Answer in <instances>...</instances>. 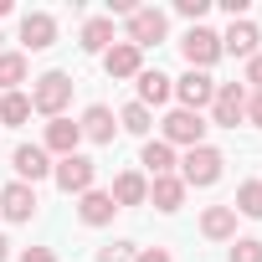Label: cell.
Segmentation results:
<instances>
[{"label":"cell","mask_w":262,"mask_h":262,"mask_svg":"<svg viewBox=\"0 0 262 262\" xmlns=\"http://www.w3.org/2000/svg\"><path fill=\"white\" fill-rule=\"evenodd\" d=\"M247 113V88L242 82H216V98H211V123L216 128H236Z\"/></svg>","instance_id":"cell-7"},{"label":"cell","mask_w":262,"mask_h":262,"mask_svg":"<svg viewBox=\"0 0 262 262\" xmlns=\"http://www.w3.org/2000/svg\"><path fill=\"white\" fill-rule=\"evenodd\" d=\"M201 236L206 242H236V211L231 206H206L201 211Z\"/></svg>","instance_id":"cell-21"},{"label":"cell","mask_w":262,"mask_h":262,"mask_svg":"<svg viewBox=\"0 0 262 262\" xmlns=\"http://www.w3.org/2000/svg\"><path fill=\"white\" fill-rule=\"evenodd\" d=\"M170 36V16L160 11V6H134V16H123V41L128 47H160Z\"/></svg>","instance_id":"cell-3"},{"label":"cell","mask_w":262,"mask_h":262,"mask_svg":"<svg viewBox=\"0 0 262 262\" xmlns=\"http://www.w3.org/2000/svg\"><path fill=\"white\" fill-rule=\"evenodd\" d=\"M31 118V98L26 93H0V123L6 128H21Z\"/></svg>","instance_id":"cell-26"},{"label":"cell","mask_w":262,"mask_h":262,"mask_svg":"<svg viewBox=\"0 0 262 262\" xmlns=\"http://www.w3.org/2000/svg\"><path fill=\"white\" fill-rule=\"evenodd\" d=\"M139 165H144V180H160V175H175V149L165 144V139H144V149H139Z\"/></svg>","instance_id":"cell-19"},{"label":"cell","mask_w":262,"mask_h":262,"mask_svg":"<svg viewBox=\"0 0 262 262\" xmlns=\"http://www.w3.org/2000/svg\"><path fill=\"white\" fill-rule=\"evenodd\" d=\"M26 72V52H0V93H21Z\"/></svg>","instance_id":"cell-24"},{"label":"cell","mask_w":262,"mask_h":262,"mask_svg":"<svg viewBox=\"0 0 262 262\" xmlns=\"http://www.w3.org/2000/svg\"><path fill=\"white\" fill-rule=\"evenodd\" d=\"M77 47H82V52H93V57H103V52L113 47V16H88V21H82Z\"/></svg>","instance_id":"cell-22"},{"label":"cell","mask_w":262,"mask_h":262,"mask_svg":"<svg viewBox=\"0 0 262 262\" xmlns=\"http://www.w3.org/2000/svg\"><path fill=\"white\" fill-rule=\"evenodd\" d=\"M77 128H82L88 144H113V134H118V113H113L108 103H93V108H82Z\"/></svg>","instance_id":"cell-10"},{"label":"cell","mask_w":262,"mask_h":262,"mask_svg":"<svg viewBox=\"0 0 262 262\" xmlns=\"http://www.w3.org/2000/svg\"><path fill=\"white\" fill-rule=\"evenodd\" d=\"M242 88H247V93H262V52L247 62V77H242Z\"/></svg>","instance_id":"cell-30"},{"label":"cell","mask_w":262,"mask_h":262,"mask_svg":"<svg viewBox=\"0 0 262 262\" xmlns=\"http://www.w3.org/2000/svg\"><path fill=\"white\" fill-rule=\"evenodd\" d=\"M221 170H226V155H221L216 144H195V149H185V160L175 165V175L185 180V190H206V185H216Z\"/></svg>","instance_id":"cell-2"},{"label":"cell","mask_w":262,"mask_h":262,"mask_svg":"<svg viewBox=\"0 0 262 262\" xmlns=\"http://www.w3.org/2000/svg\"><path fill=\"white\" fill-rule=\"evenodd\" d=\"M21 262H57V252H52V247H26Z\"/></svg>","instance_id":"cell-33"},{"label":"cell","mask_w":262,"mask_h":262,"mask_svg":"<svg viewBox=\"0 0 262 262\" xmlns=\"http://www.w3.org/2000/svg\"><path fill=\"white\" fill-rule=\"evenodd\" d=\"M242 123L262 128V93H247V113H242Z\"/></svg>","instance_id":"cell-31"},{"label":"cell","mask_w":262,"mask_h":262,"mask_svg":"<svg viewBox=\"0 0 262 262\" xmlns=\"http://www.w3.org/2000/svg\"><path fill=\"white\" fill-rule=\"evenodd\" d=\"M118 128H123V134H134V139H149L155 113H149L144 103H123V108H118Z\"/></svg>","instance_id":"cell-23"},{"label":"cell","mask_w":262,"mask_h":262,"mask_svg":"<svg viewBox=\"0 0 262 262\" xmlns=\"http://www.w3.org/2000/svg\"><path fill=\"white\" fill-rule=\"evenodd\" d=\"M175 98H180L185 113H201V108H211V98H216V77L185 67V77H175Z\"/></svg>","instance_id":"cell-8"},{"label":"cell","mask_w":262,"mask_h":262,"mask_svg":"<svg viewBox=\"0 0 262 262\" xmlns=\"http://www.w3.org/2000/svg\"><path fill=\"white\" fill-rule=\"evenodd\" d=\"M98 262H134V242H108V247H98Z\"/></svg>","instance_id":"cell-28"},{"label":"cell","mask_w":262,"mask_h":262,"mask_svg":"<svg viewBox=\"0 0 262 262\" xmlns=\"http://www.w3.org/2000/svg\"><path fill=\"white\" fill-rule=\"evenodd\" d=\"M257 41H262V31H257L252 21H231V26H226V36H221V57L231 52V57L252 62V57H257Z\"/></svg>","instance_id":"cell-16"},{"label":"cell","mask_w":262,"mask_h":262,"mask_svg":"<svg viewBox=\"0 0 262 262\" xmlns=\"http://www.w3.org/2000/svg\"><path fill=\"white\" fill-rule=\"evenodd\" d=\"M113 216H118V206H113V195H108V190H98V185H93L88 195H77V221H82V226H108Z\"/></svg>","instance_id":"cell-17"},{"label":"cell","mask_w":262,"mask_h":262,"mask_svg":"<svg viewBox=\"0 0 262 262\" xmlns=\"http://www.w3.org/2000/svg\"><path fill=\"white\" fill-rule=\"evenodd\" d=\"M103 72H108L113 82L139 77V72H144V52H139V47H128V41H113V47L103 52Z\"/></svg>","instance_id":"cell-13"},{"label":"cell","mask_w":262,"mask_h":262,"mask_svg":"<svg viewBox=\"0 0 262 262\" xmlns=\"http://www.w3.org/2000/svg\"><path fill=\"white\" fill-rule=\"evenodd\" d=\"M231 262H262V242L257 236H236L231 242Z\"/></svg>","instance_id":"cell-27"},{"label":"cell","mask_w":262,"mask_h":262,"mask_svg":"<svg viewBox=\"0 0 262 262\" xmlns=\"http://www.w3.org/2000/svg\"><path fill=\"white\" fill-rule=\"evenodd\" d=\"M77 144H82V128L72 118H47V134H41V149L47 155L67 160V155H77Z\"/></svg>","instance_id":"cell-12"},{"label":"cell","mask_w":262,"mask_h":262,"mask_svg":"<svg viewBox=\"0 0 262 262\" xmlns=\"http://www.w3.org/2000/svg\"><path fill=\"white\" fill-rule=\"evenodd\" d=\"M206 118L201 113H185V108H170L165 118H160V139L170 144V149H195V144H206Z\"/></svg>","instance_id":"cell-4"},{"label":"cell","mask_w":262,"mask_h":262,"mask_svg":"<svg viewBox=\"0 0 262 262\" xmlns=\"http://www.w3.org/2000/svg\"><path fill=\"white\" fill-rule=\"evenodd\" d=\"M11 170H16V180H21V185H36V180H47V175H52V155H47L41 144H16Z\"/></svg>","instance_id":"cell-9"},{"label":"cell","mask_w":262,"mask_h":262,"mask_svg":"<svg viewBox=\"0 0 262 262\" xmlns=\"http://www.w3.org/2000/svg\"><path fill=\"white\" fill-rule=\"evenodd\" d=\"M247 6H252V0H221V11H226L231 21H247Z\"/></svg>","instance_id":"cell-34"},{"label":"cell","mask_w":262,"mask_h":262,"mask_svg":"<svg viewBox=\"0 0 262 262\" xmlns=\"http://www.w3.org/2000/svg\"><path fill=\"white\" fill-rule=\"evenodd\" d=\"M108 195H113L118 211H123V206H149V180H144V170H123Z\"/></svg>","instance_id":"cell-18"},{"label":"cell","mask_w":262,"mask_h":262,"mask_svg":"<svg viewBox=\"0 0 262 262\" xmlns=\"http://www.w3.org/2000/svg\"><path fill=\"white\" fill-rule=\"evenodd\" d=\"M175 11H180L190 26H201V21H206V11H211V0H175Z\"/></svg>","instance_id":"cell-29"},{"label":"cell","mask_w":262,"mask_h":262,"mask_svg":"<svg viewBox=\"0 0 262 262\" xmlns=\"http://www.w3.org/2000/svg\"><path fill=\"white\" fill-rule=\"evenodd\" d=\"M21 41H26V52H47V47L57 41V16L26 11V16H21Z\"/></svg>","instance_id":"cell-14"},{"label":"cell","mask_w":262,"mask_h":262,"mask_svg":"<svg viewBox=\"0 0 262 262\" xmlns=\"http://www.w3.org/2000/svg\"><path fill=\"white\" fill-rule=\"evenodd\" d=\"M52 180H57V190H62V195H88V190H93V180H98V165L77 149V155H67V160H57V165H52Z\"/></svg>","instance_id":"cell-6"},{"label":"cell","mask_w":262,"mask_h":262,"mask_svg":"<svg viewBox=\"0 0 262 262\" xmlns=\"http://www.w3.org/2000/svg\"><path fill=\"white\" fill-rule=\"evenodd\" d=\"M36 185H21V180H11V185H0V216L6 221H31L36 216Z\"/></svg>","instance_id":"cell-11"},{"label":"cell","mask_w":262,"mask_h":262,"mask_svg":"<svg viewBox=\"0 0 262 262\" xmlns=\"http://www.w3.org/2000/svg\"><path fill=\"white\" fill-rule=\"evenodd\" d=\"M134 262H175V257H170V247H139Z\"/></svg>","instance_id":"cell-32"},{"label":"cell","mask_w":262,"mask_h":262,"mask_svg":"<svg viewBox=\"0 0 262 262\" xmlns=\"http://www.w3.org/2000/svg\"><path fill=\"white\" fill-rule=\"evenodd\" d=\"M0 16H11V0H0Z\"/></svg>","instance_id":"cell-36"},{"label":"cell","mask_w":262,"mask_h":262,"mask_svg":"<svg viewBox=\"0 0 262 262\" xmlns=\"http://www.w3.org/2000/svg\"><path fill=\"white\" fill-rule=\"evenodd\" d=\"M134 88H139V98H134V103H144V108H160V103H170V98H175V77H165L160 67H144V72L134 77Z\"/></svg>","instance_id":"cell-15"},{"label":"cell","mask_w":262,"mask_h":262,"mask_svg":"<svg viewBox=\"0 0 262 262\" xmlns=\"http://www.w3.org/2000/svg\"><path fill=\"white\" fill-rule=\"evenodd\" d=\"M72 77L67 72H41L36 82H31V113H41V118H67V108H72Z\"/></svg>","instance_id":"cell-1"},{"label":"cell","mask_w":262,"mask_h":262,"mask_svg":"<svg viewBox=\"0 0 262 262\" xmlns=\"http://www.w3.org/2000/svg\"><path fill=\"white\" fill-rule=\"evenodd\" d=\"M231 211H236V216H252V221H262V180H242V185H236V201H231Z\"/></svg>","instance_id":"cell-25"},{"label":"cell","mask_w":262,"mask_h":262,"mask_svg":"<svg viewBox=\"0 0 262 262\" xmlns=\"http://www.w3.org/2000/svg\"><path fill=\"white\" fill-rule=\"evenodd\" d=\"M149 206L165 211V216H175V211L185 206V180H180V175H160V180H149Z\"/></svg>","instance_id":"cell-20"},{"label":"cell","mask_w":262,"mask_h":262,"mask_svg":"<svg viewBox=\"0 0 262 262\" xmlns=\"http://www.w3.org/2000/svg\"><path fill=\"white\" fill-rule=\"evenodd\" d=\"M180 57H185L190 72H211V67L221 62V36H216L211 26H190V31L180 36Z\"/></svg>","instance_id":"cell-5"},{"label":"cell","mask_w":262,"mask_h":262,"mask_svg":"<svg viewBox=\"0 0 262 262\" xmlns=\"http://www.w3.org/2000/svg\"><path fill=\"white\" fill-rule=\"evenodd\" d=\"M0 262H11V242L6 236H0Z\"/></svg>","instance_id":"cell-35"}]
</instances>
